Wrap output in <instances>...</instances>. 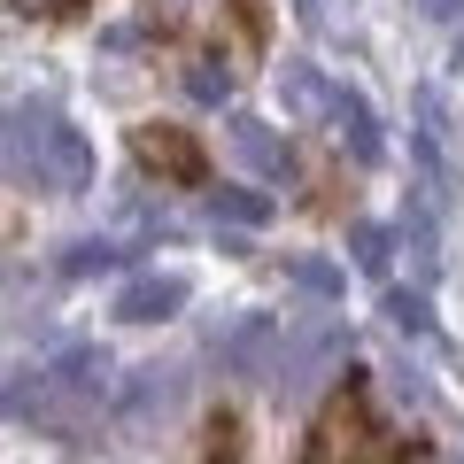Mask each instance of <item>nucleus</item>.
I'll return each mask as SVG.
<instances>
[{
	"label": "nucleus",
	"instance_id": "obj_4",
	"mask_svg": "<svg viewBox=\"0 0 464 464\" xmlns=\"http://www.w3.org/2000/svg\"><path fill=\"white\" fill-rule=\"evenodd\" d=\"M170 302H186V279H155L124 295V317H170Z\"/></svg>",
	"mask_w": 464,
	"mask_h": 464
},
{
	"label": "nucleus",
	"instance_id": "obj_1",
	"mask_svg": "<svg viewBox=\"0 0 464 464\" xmlns=\"http://www.w3.org/2000/svg\"><path fill=\"white\" fill-rule=\"evenodd\" d=\"M426 441L418 433H395L380 411H372V380L364 372H348L341 395L317 411L310 441H302V464H418Z\"/></svg>",
	"mask_w": 464,
	"mask_h": 464
},
{
	"label": "nucleus",
	"instance_id": "obj_2",
	"mask_svg": "<svg viewBox=\"0 0 464 464\" xmlns=\"http://www.w3.org/2000/svg\"><path fill=\"white\" fill-rule=\"evenodd\" d=\"M24 140H32V170H39L47 186H85V179H93V148L70 132L63 116H32Z\"/></svg>",
	"mask_w": 464,
	"mask_h": 464
},
{
	"label": "nucleus",
	"instance_id": "obj_6",
	"mask_svg": "<svg viewBox=\"0 0 464 464\" xmlns=\"http://www.w3.org/2000/svg\"><path fill=\"white\" fill-rule=\"evenodd\" d=\"M0 8H16V16H39V24H63V16H78V8H93V0H0Z\"/></svg>",
	"mask_w": 464,
	"mask_h": 464
},
{
	"label": "nucleus",
	"instance_id": "obj_7",
	"mask_svg": "<svg viewBox=\"0 0 464 464\" xmlns=\"http://www.w3.org/2000/svg\"><path fill=\"white\" fill-rule=\"evenodd\" d=\"M426 8H441V16H449V8H457V0H426Z\"/></svg>",
	"mask_w": 464,
	"mask_h": 464
},
{
	"label": "nucleus",
	"instance_id": "obj_3",
	"mask_svg": "<svg viewBox=\"0 0 464 464\" xmlns=\"http://www.w3.org/2000/svg\"><path fill=\"white\" fill-rule=\"evenodd\" d=\"M132 155L155 170V179H170V186H201V179H209L201 140L179 132V124H140V132H132Z\"/></svg>",
	"mask_w": 464,
	"mask_h": 464
},
{
	"label": "nucleus",
	"instance_id": "obj_5",
	"mask_svg": "<svg viewBox=\"0 0 464 464\" xmlns=\"http://www.w3.org/2000/svg\"><path fill=\"white\" fill-rule=\"evenodd\" d=\"M209 464H240V418L232 411L209 418Z\"/></svg>",
	"mask_w": 464,
	"mask_h": 464
}]
</instances>
